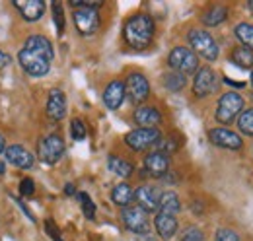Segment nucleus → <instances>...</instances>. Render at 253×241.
<instances>
[{
  "label": "nucleus",
  "mask_w": 253,
  "mask_h": 241,
  "mask_svg": "<svg viewBox=\"0 0 253 241\" xmlns=\"http://www.w3.org/2000/svg\"><path fill=\"white\" fill-rule=\"evenodd\" d=\"M4 156H6V160H8L12 165H16V167H20V169H30V167H33V163H35V158H33L32 152L26 150V148L20 146V144L8 146V148L4 150Z\"/></svg>",
  "instance_id": "obj_15"
},
{
  "label": "nucleus",
  "mask_w": 253,
  "mask_h": 241,
  "mask_svg": "<svg viewBox=\"0 0 253 241\" xmlns=\"http://www.w3.org/2000/svg\"><path fill=\"white\" fill-rule=\"evenodd\" d=\"M252 99H253V93H252Z\"/></svg>",
  "instance_id": "obj_43"
},
{
  "label": "nucleus",
  "mask_w": 253,
  "mask_h": 241,
  "mask_svg": "<svg viewBox=\"0 0 253 241\" xmlns=\"http://www.w3.org/2000/svg\"><path fill=\"white\" fill-rule=\"evenodd\" d=\"M168 62L169 66L173 68V72H179V74H193L199 70V59L197 55L187 49V47H175L169 57H168Z\"/></svg>",
  "instance_id": "obj_7"
},
{
  "label": "nucleus",
  "mask_w": 253,
  "mask_h": 241,
  "mask_svg": "<svg viewBox=\"0 0 253 241\" xmlns=\"http://www.w3.org/2000/svg\"><path fill=\"white\" fill-rule=\"evenodd\" d=\"M248 6H250V10H252V12H253V2H250V4H248Z\"/></svg>",
  "instance_id": "obj_41"
},
{
  "label": "nucleus",
  "mask_w": 253,
  "mask_h": 241,
  "mask_svg": "<svg viewBox=\"0 0 253 241\" xmlns=\"http://www.w3.org/2000/svg\"><path fill=\"white\" fill-rule=\"evenodd\" d=\"M187 84V78L179 72H168L164 76V86L169 91H181Z\"/></svg>",
  "instance_id": "obj_28"
},
{
  "label": "nucleus",
  "mask_w": 253,
  "mask_h": 241,
  "mask_svg": "<svg viewBox=\"0 0 253 241\" xmlns=\"http://www.w3.org/2000/svg\"><path fill=\"white\" fill-rule=\"evenodd\" d=\"M144 169L150 177H164L169 171V158L162 152H150L144 158Z\"/></svg>",
  "instance_id": "obj_14"
},
{
  "label": "nucleus",
  "mask_w": 253,
  "mask_h": 241,
  "mask_svg": "<svg viewBox=\"0 0 253 241\" xmlns=\"http://www.w3.org/2000/svg\"><path fill=\"white\" fill-rule=\"evenodd\" d=\"M121 220L125 224L128 232L136 234V236H146L150 234V220H148V212H144L140 206H126L121 210Z\"/></svg>",
  "instance_id": "obj_6"
},
{
  "label": "nucleus",
  "mask_w": 253,
  "mask_h": 241,
  "mask_svg": "<svg viewBox=\"0 0 253 241\" xmlns=\"http://www.w3.org/2000/svg\"><path fill=\"white\" fill-rule=\"evenodd\" d=\"M238 128L246 136H253V109H248V111H242L240 113V117H238Z\"/></svg>",
  "instance_id": "obj_29"
},
{
  "label": "nucleus",
  "mask_w": 253,
  "mask_h": 241,
  "mask_svg": "<svg viewBox=\"0 0 253 241\" xmlns=\"http://www.w3.org/2000/svg\"><path fill=\"white\" fill-rule=\"evenodd\" d=\"M232 62H234L236 66L244 68V70L252 68L253 66V51L246 49V47H238V49H234V53H232Z\"/></svg>",
  "instance_id": "obj_26"
},
{
  "label": "nucleus",
  "mask_w": 253,
  "mask_h": 241,
  "mask_svg": "<svg viewBox=\"0 0 253 241\" xmlns=\"http://www.w3.org/2000/svg\"><path fill=\"white\" fill-rule=\"evenodd\" d=\"M33 191H35L33 179H30V177L22 179V183H20V195H22V197H32Z\"/></svg>",
  "instance_id": "obj_35"
},
{
  "label": "nucleus",
  "mask_w": 253,
  "mask_h": 241,
  "mask_svg": "<svg viewBox=\"0 0 253 241\" xmlns=\"http://www.w3.org/2000/svg\"><path fill=\"white\" fill-rule=\"evenodd\" d=\"M78 199H80V206H82L84 216H86L88 220H94L95 218V204H94V201L90 199V195H88V193H80V195H78Z\"/></svg>",
  "instance_id": "obj_30"
},
{
  "label": "nucleus",
  "mask_w": 253,
  "mask_h": 241,
  "mask_svg": "<svg viewBox=\"0 0 253 241\" xmlns=\"http://www.w3.org/2000/svg\"><path fill=\"white\" fill-rule=\"evenodd\" d=\"M179 210H181V202H179L177 193H173V191L162 193V197H160V212H166V214L175 216Z\"/></svg>",
  "instance_id": "obj_24"
},
{
  "label": "nucleus",
  "mask_w": 253,
  "mask_h": 241,
  "mask_svg": "<svg viewBox=\"0 0 253 241\" xmlns=\"http://www.w3.org/2000/svg\"><path fill=\"white\" fill-rule=\"evenodd\" d=\"M45 230H47L49 238H51L53 241H63V240H61V236H59V228L55 226V222L47 220V222H45Z\"/></svg>",
  "instance_id": "obj_36"
},
{
  "label": "nucleus",
  "mask_w": 253,
  "mask_h": 241,
  "mask_svg": "<svg viewBox=\"0 0 253 241\" xmlns=\"http://www.w3.org/2000/svg\"><path fill=\"white\" fill-rule=\"evenodd\" d=\"M236 37L242 41V47L253 51V24H238L236 26Z\"/></svg>",
  "instance_id": "obj_27"
},
{
  "label": "nucleus",
  "mask_w": 253,
  "mask_h": 241,
  "mask_svg": "<svg viewBox=\"0 0 253 241\" xmlns=\"http://www.w3.org/2000/svg\"><path fill=\"white\" fill-rule=\"evenodd\" d=\"M216 90V72L209 66H203L197 70L193 80V93L195 97H207Z\"/></svg>",
  "instance_id": "obj_10"
},
{
  "label": "nucleus",
  "mask_w": 253,
  "mask_h": 241,
  "mask_svg": "<svg viewBox=\"0 0 253 241\" xmlns=\"http://www.w3.org/2000/svg\"><path fill=\"white\" fill-rule=\"evenodd\" d=\"M107 165H109V169L115 173V175H119V177H130L132 173H134V165L130 163V161H126L123 158H119V156H109V160H107Z\"/></svg>",
  "instance_id": "obj_23"
},
{
  "label": "nucleus",
  "mask_w": 253,
  "mask_h": 241,
  "mask_svg": "<svg viewBox=\"0 0 253 241\" xmlns=\"http://www.w3.org/2000/svg\"><path fill=\"white\" fill-rule=\"evenodd\" d=\"M86 126H84V122L80 119H74L70 122V136H72V140H76V142H82V140H86Z\"/></svg>",
  "instance_id": "obj_32"
},
{
  "label": "nucleus",
  "mask_w": 253,
  "mask_h": 241,
  "mask_svg": "<svg viewBox=\"0 0 253 241\" xmlns=\"http://www.w3.org/2000/svg\"><path fill=\"white\" fill-rule=\"evenodd\" d=\"M125 90L132 103H142V101H146V97L150 95V84H148V80H146L142 74L132 72V74H128V78H126Z\"/></svg>",
  "instance_id": "obj_11"
},
{
  "label": "nucleus",
  "mask_w": 253,
  "mask_h": 241,
  "mask_svg": "<svg viewBox=\"0 0 253 241\" xmlns=\"http://www.w3.org/2000/svg\"><path fill=\"white\" fill-rule=\"evenodd\" d=\"M177 218L171 216V214H166V212H158V216L154 218V228H156V234H158L160 240L168 241L171 240L175 234H177Z\"/></svg>",
  "instance_id": "obj_17"
},
{
  "label": "nucleus",
  "mask_w": 253,
  "mask_h": 241,
  "mask_svg": "<svg viewBox=\"0 0 253 241\" xmlns=\"http://www.w3.org/2000/svg\"><path fill=\"white\" fill-rule=\"evenodd\" d=\"M37 156L41 161L49 163V165H55L61 158L64 156V142L59 134H49L45 136L39 146H37Z\"/></svg>",
  "instance_id": "obj_8"
},
{
  "label": "nucleus",
  "mask_w": 253,
  "mask_h": 241,
  "mask_svg": "<svg viewBox=\"0 0 253 241\" xmlns=\"http://www.w3.org/2000/svg\"><path fill=\"white\" fill-rule=\"evenodd\" d=\"M18 62H20V66H22L30 76L41 78V76H45V74L51 70V62H53V60H49L47 57H43V55H39V53H35V51H30V49H24V47H22V51L18 53Z\"/></svg>",
  "instance_id": "obj_3"
},
{
  "label": "nucleus",
  "mask_w": 253,
  "mask_h": 241,
  "mask_svg": "<svg viewBox=\"0 0 253 241\" xmlns=\"http://www.w3.org/2000/svg\"><path fill=\"white\" fill-rule=\"evenodd\" d=\"M134 122L138 124V128H158V124L162 122V115L152 105H140L134 111Z\"/></svg>",
  "instance_id": "obj_18"
},
{
  "label": "nucleus",
  "mask_w": 253,
  "mask_h": 241,
  "mask_svg": "<svg viewBox=\"0 0 253 241\" xmlns=\"http://www.w3.org/2000/svg\"><path fill=\"white\" fill-rule=\"evenodd\" d=\"M24 49L35 51V53H39V55L47 57L49 60L55 59L53 45H51V41H49L45 35H32V37H28V39H26V43H24Z\"/></svg>",
  "instance_id": "obj_21"
},
{
  "label": "nucleus",
  "mask_w": 253,
  "mask_h": 241,
  "mask_svg": "<svg viewBox=\"0 0 253 241\" xmlns=\"http://www.w3.org/2000/svg\"><path fill=\"white\" fill-rule=\"evenodd\" d=\"M181 241H205V236H203V232L199 228H187Z\"/></svg>",
  "instance_id": "obj_34"
},
{
  "label": "nucleus",
  "mask_w": 253,
  "mask_h": 241,
  "mask_svg": "<svg viewBox=\"0 0 253 241\" xmlns=\"http://www.w3.org/2000/svg\"><path fill=\"white\" fill-rule=\"evenodd\" d=\"M189 45L195 51V55L203 57L207 60H216L218 59V45L212 39V35L205 30H191L189 31Z\"/></svg>",
  "instance_id": "obj_2"
},
{
  "label": "nucleus",
  "mask_w": 253,
  "mask_h": 241,
  "mask_svg": "<svg viewBox=\"0 0 253 241\" xmlns=\"http://www.w3.org/2000/svg\"><path fill=\"white\" fill-rule=\"evenodd\" d=\"M209 138L214 146H220L226 150H240L244 146V140L240 138V134L228 128H212L209 132Z\"/></svg>",
  "instance_id": "obj_12"
},
{
  "label": "nucleus",
  "mask_w": 253,
  "mask_h": 241,
  "mask_svg": "<svg viewBox=\"0 0 253 241\" xmlns=\"http://www.w3.org/2000/svg\"><path fill=\"white\" fill-rule=\"evenodd\" d=\"M125 95H126L125 84L119 82V80H113V82L107 84V88L103 91V103H105L107 109L115 111V109H119V107L123 105Z\"/></svg>",
  "instance_id": "obj_16"
},
{
  "label": "nucleus",
  "mask_w": 253,
  "mask_h": 241,
  "mask_svg": "<svg viewBox=\"0 0 253 241\" xmlns=\"http://www.w3.org/2000/svg\"><path fill=\"white\" fill-rule=\"evenodd\" d=\"M252 86H253V72H252Z\"/></svg>",
  "instance_id": "obj_42"
},
{
  "label": "nucleus",
  "mask_w": 253,
  "mask_h": 241,
  "mask_svg": "<svg viewBox=\"0 0 253 241\" xmlns=\"http://www.w3.org/2000/svg\"><path fill=\"white\" fill-rule=\"evenodd\" d=\"M228 18V8L226 6H212V8H209L205 14H203V24L205 26H220L222 22Z\"/></svg>",
  "instance_id": "obj_25"
},
{
  "label": "nucleus",
  "mask_w": 253,
  "mask_h": 241,
  "mask_svg": "<svg viewBox=\"0 0 253 241\" xmlns=\"http://www.w3.org/2000/svg\"><path fill=\"white\" fill-rule=\"evenodd\" d=\"M216 241H240V236H238L234 230L222 228V230L216 232Z\"/></svg>",
  "instance_id": "obj_33"
},
{
  "label": "nucleus",
  "mask_w": 253,
  "mask_h": 241,
  "mask_svg": "<svg viewBox=\"0 0 253 241\" xmlns=\"http://www.w3.org/2000/svg\"><path fill=\"white\" fill-rule=\"evenodd\" d=\"M14 6L22 14V18L28 22H37L45 14V2L43 0H14Z\"/></svg>",
  "instance_id": "obj_19"
},
{
  "label": "nucleus",
  "mask_w": 253,
  "mask_h": 241,
  "mask_svg": "<svg viewBox=\"0 0 253 241\" xmlns=\"http://www.w3.org/2000/svg\"><path fill=\"white\" fill-rule=\"evenodd\" d=\"M47 115L53 120H61L66 115V97L61 90L49 91V99H47Z\"/></svg>",
  "instance_id": "obj_20"
},
{
  "label": "nucleus",
  "mask_w": 253,
  "mask_h": 241,
  "mask_svg": "<svg viewBox=\"0 0 253 241\" xmlns=\"http://www.w3.org/2000/svg\"><path fill=\"white\" fill-rule=\"evenodd\" d=\"M74 26L82 35H94L99 30V14L94 8H74Z\"/></svg>",
  "instance_id": "obj_9"
},
{
  "label": "nucleus",
  "mask_w": 253,
  "mask_h": 241,
  "mask_svg": "<svg viewBox=\"0 0 253 241\" xmlns=\"http://www.w3.org/2000/svg\"><path fill=\"white\" fill-rule=\"evenodd\" d=\"M10 55H6L4 51H0V68H6L8 64H10Z\"/></svg>",
  "instance_id": "obj_37"
},
{
  "label": "nucleus",
  "mask_w": 253,
  "mask_h": 241,
  "mask_svg": "<svg viewBox=\"0 0 253 241\" xmlns=\"http://www.w3.org/2000/svg\"><path fill=\"white\" fill-rule=\"evenodd\" d=\"M244 109V97L236 91H228L218 99V107H216V120L218 122H232L236 117H240Z\"/></svg>",
  "instance_id": "obj_5"
},
{
  "label": "nucleus",
  "mask_w": 253,
  "mask_h": 241,
  "mask_svg": "<svg viewBox=\"0 0 253 241\" xmlns=\"http://www.w3.org/2000/svg\"><path fill=\"white\" fill-rule=\"evenodd\" d=\"M64 193H66V195H74V187H72V185L68 183V185L64 187Z\"/></svg>",
  "instance_id": "obj_38"
},
{
  "label": "nucleus",
  "mask_w": 253,
  "mask_h": 241,
  "mask_svg": "<svg viewBox=\"0 0 253 241\" xmlns=\"http://www.w3.org/2000/svg\"><path fill=\"white\" fill-rule=\"evenodd\" d=\"M4 150H6V142H4V136L0 134V154H4Z\"/></svg>",
  "instance_id": "obj_39"
},
{
  "label": "nucleus",
  "mask_w": 253,
  "mask_h": 241,
  "mask_svg": "<svg viewBox=\"0 0 253 241\" xmlns=\"http://www.w3.org/2000/svg\"><path fill=\"white\" fill-rule=\"evenodd\" d=\"M160 193L156 187H150V185H142L134 191V201H136V206H140L144 212H154L160 208Z\"/></svg>",
  "instance_id": "obj_13"
},
{
  "label": "nucleus",
  "mask_w": 253,
  "mask_h": 241,
  "mask_svg": "<svg viewBox=\"0 0 253 241\" xmlns=\"http://www.w3.org/2000/svg\"><path fill=\"white\" fill-rule=\"evenodd\" d=\"M125 41L132 49H146L154 37V20L148 14H136L125 24Z\"/></svg>",
  "instance_id": "obj_1"
},
{
  "label": "nucleus",
  "mask_w": 253,
  "mask_h": 241,
  "mask_svg": "<svg viewBox=\"0 0 253 241\" xmlns=\"http://www.w3.org/2000/svg\"><path fill=\"white\" fill-rule=\"evenodd\" d=\"M53 8V20H55V26H57V33L63 35L64 33V12H63V4L61 2H53L51 4Z\"/></svg>",
  "instance_id": "obj_31"
},
{
  "label": "nucleus",
  "mask_w": 253,
  "mask_h": 241,
  "mask_svg": "<svg viewBox=\"0 0 253 241\" xmlns=\"http://www.w3.org/2000/svg\"><path fill=\"white\" fill-rule=\"evenodd\" d=\"M111 201H113V204H117V206H121V208L130 206V202L134 201V191H132V187L126 185V183L115 185V189L111 191Z\"/></svg>",
  "instance_id": "obj_22"
},
{
  "label": "nucleus",
  "mask_w": 253,
  "mask_h": 241,
  "mask_svg": "<svg viewBox=\"0 0 253 241\" xmlns=\"http://www.w3.org/2000/svg\"><path fill=\"white\" fill-rule=\"evenodd\" d=\"M160 140H162V134L158 128H134L125 136V144L134 152L150 150L158 146Z\"/></svg>",
  "instance_id": "obj_4"
},
{
  "label": "nucleus",
  "mask_w": 253,
  "mask_h": 241,
  "mask_svg": "<svg viewBox=\"0 0 253 241\" xmlns=\"http://www.w3.org/2000/svg\"><path fill=\"white\" fill-rule=\"evenodd\" d=\"M4 167H6V165H4V161H0V175L4 173Z\"/></svg>",
  "instance_id": "obj_40"
}]
</instances>
